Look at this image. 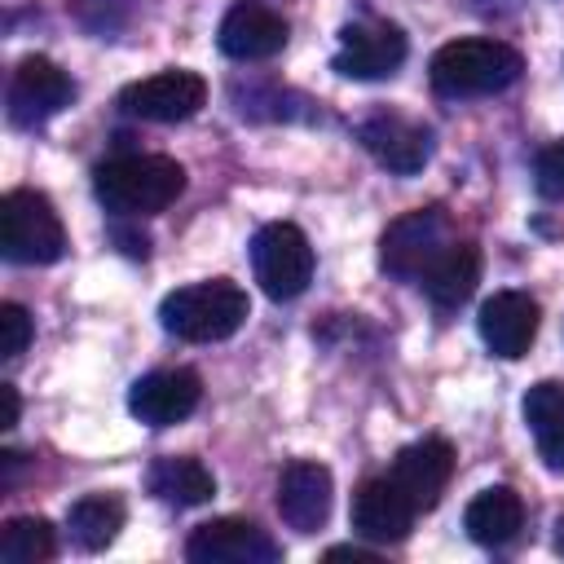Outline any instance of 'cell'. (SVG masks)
<instances>
[{
  "label": "cell",
  "mask_w": 564,
  "mask_h": 564,
  "mask_svg": "<svg viewBox=\"0 0 564 564\" xmlns=\"http://www.w3.org/2000/svg\"><path fill=\"white\" fill-rule=\"evenodd\" d=\"M357 141L370 150L375 163H383L397 176H414L432 154V132L423 123L405 119V115H392V110H379V115L361 119Z\"/></svg>",
  "instance_id": "14"
},
{
  "label": "cell",
  "mask_w": 564,
  "mask_h": 564,
  "mask_svg": "<svg viewBox=\"0 0 564 564\" xmlns=\"http://www.w3.org/2000/svg\"><path fill=\"white\" fill-rule=\"evenodd\" d=\"M53 524L44 516H13L0 533V560L4 564H40L53 555Z\"/></svg>",
  "instance_id": "23"
},
{
  "label": "cell",
  "mask_w": 564,
  "mask_h": 564,
  "mask_svg": "<svg viewBox=\"0 0 564 564\" xmlns=\"http://www.w3.org/2000/svg\"><path fill=\"white\" fill-rule=\"evenodd\" d=\"M0 397H4V423H0V427H13V423H18V414H22L18 388H13V383H0Z\"/></svg>",
  "instance_id": "26"
},
{
  "label": "cell",
  "mask_w": 564,
  "mask_h": 564,
  "mask_svg": "<svg viewBox=\"0 0 564 564\" xmlns=\"http://www.w3.org/2000/svg\"><path fill=\"white\" fill-rule=\"evenodd\" d=\"M251 273L269 300H295L313 282V247L300 225L269 220L251 238Z\"/></svg>",
  "instance_id": "5"
},
{
  "label": "cell",
  "mask_w": 564,
  "mask_h": 564,
  "mask_svg": "<svg viewBox=\"0 0 564 564\" xmlns=\"http://www.w3.org/2000/svg\"><path fill=\"white\" fill-rule=\"evenodd\" d=\"M476 282H480V256H476L471 242H458V238H454V242L432 260V269L419 278L423 295H427L441 313L458 308V304L476 291Z\"/></svg>",
  "instance_id": "18"
},
{
  "label": "cell",
  "mask_w": 564,
  "mask_h": 564,
  "mask_svg": "<svg viewBox=\"0 0 564 564\" xmlns=\"http://www.w3.org/2000/svg\"><path fill=\"white\" fill-rule=\"evenodd\" d=\"M123 498L115 494H84L66 511V533L79 551H106L123 529Z\"/></svg>",
  "instance_id": "22"
},
{
  "label": "cell",
  "mask_w": 564,
  "mask_h": 564,
  "mask_svg": "<svg viewBox=\"0 0 564 564\" xmlns=\"http://www.w3.org/2000/svg\"><path fill=\"white\" fill-rule=\"evenodd\" d=\"M524 57L489 35H467V40H449L432 53L427 79L441 97H485V93H502L520 79Z\"/></svg>",
  "instance_id": "2"
},
{
  "label": "cell",
  "mask_w": 564,
  "mask_h": 564,
  "mask_svg": "<svg viewBox=\"0 0 564 564\" xmlns=\"http://www.w3.org/2000/svg\"><path fill=\"white\" fill-rule=\"evenodd\" d=\"M75 84L70 75L53 62V57H22L9 75V119L18 128H35L44 119H53L62 106H70Z\"/></svg>",
  "instance_id": "10"
},
{
  "label": "cell",
  "mask_w": 564,
  "mask_h": 564,
  "mask_svg": "<svg viewBox=\"0 0 564 564\" xmlns=\"http://www.w3.org/2000/svg\"><path fill=\"white\" fill-rule=\"evenodd\" d=\"M145 485H150L154 498H163L172 507H203L216 494V476L198 458H189V454H163V458H154L150 471H145Z\"/></svg>",
  "instance_id": "21"
},
{
  "label": "cell",
  "mask_w": 564,
  "mask_h": 564,
  "mask_svg": "<svg viewBox=\"0 0 564 564\" xmlns=\"http://www.w3.org/2000/svg\"><path fill=\"white\" fill-rule=\"evenodd\" d=\"M207 106V79L194 70H159L119 93V110L145 123H181Z\"/></svg>",
  "instance_id": "8"
},
{
  "label": "cell",
  "mask_w": 564,
  "mask_h": 564,
  "mask_svg": "<svg viewBox=\"0 0 564 564\" xmlns=\"http://www.w3.org/2000/svg\"><path fill=\"white\" fill-rule=\"evenodd\" d=\"M330 494H335V480L322 463L313 458H295L282 467L278 476V516L286 529L295 533H317L330 516Z\"/></svg>",
  "instance_id": "15"
},
{
  "label": "cell",
  "mask_w": 564,
  "mask_h": 564,
  "mask_svg": "<svg viewBox=\"0 0 564 564\" xmlns=\"http://www.w3.org/2000/svg\"><path fill=\"white\" fill-rule=\"evenodd\" d=\"M31 335H35V326H31V313H26L22 304L4 300V304H0V357H4V361H13L18 352H26Z\"/></svg>",
  "instance_id": "24"
},
{
  "label": "cell",
  "mask_w": 564,
  "mask_h": 564,
  "mask_svg": "<svg viewBox=\"0 0 564 564\" xmlns=\"http://www.w3.org/2000/svg\"><path fill=\"white\" fill-rule=\"evenodd\" d=\"M251 304L247 291L229 278H212V282H189L163 295L159 304V322L167 335L185 339V344H216L229 339L242 322H247Z\"/></svg>",
  "instance_id": "3"
},
{
  "label": "cell",
  "mask_w": 564,
  "mask_h": 564,
  "mask_svg": "<svg viewBox=\"0 0 564 564\" xmlns=\"http://www.w3.org/2000/svg\"><path fill=\"white\" fill-rule=\"evenodd\" d=\"M0 251L13 264H53L66 256V229L53 203L35 189H9L0 198Z\"/></svg>",
  "instance_id": "4"
},
{
  "label": "cell",
  "mask_w": 564,
  "mask_h": 564,
  "mask_svg": "<svg viewBox=\"0 0 564 564\" xmlns=\"http://www.w3.org/2000/svg\"><path fill=\"white\" fill-rule=\"evenodd\" d=\"M520 524H524V502H520V494L507 489V485L480 489V494L467 502V511H463V529H467V538L480 542V546H502V542H511V538L520 533Z\"/></svg>",
  "instance_id": "19"
},
{
  "label": "cell",
  "mask_w": 564,
  "mask_h": 564,
  "mask_svg": "<svg viewBox=\"0 0 564 564\" xmlns=\"http://www.w3.org/2000/svg\"><path fill=\"white\" fill-rule=\"evenodd\" d=\"M555 551H564V516L555 520Z\"/></svg>",
  "instance_id": "28"
},
{
  "label": "cell",
  "mask_w": 564,
  "mask_h": 564,
  "mask_svg": "<svg viewBox=\"0 0 564 564\" xmlns=\"http://www.w3.org/2000/svg\"><path fill=\"white\" fill-rule=\"evenodd\" d=\"M185 555L194 564H278L282 560V546L256 520L216 516V520H207V524H198L189 533Z\"/></svg>",
  "instance_id": "9"
},
{
  "label": "cell",
  "mask_w": 564,
  "mask_h": 564,
  "mask_svg": "<svg viewBox=\"0 0 564 564\" xmlns=\"http://www.w3.org/2000/svg\"><path fill=\"white\" fill-rule=\"evenodd\" d=\"M185 189V167L167 154H115L93 167V194L115 216H154Z\"/></svg>",
  "instance_id": "1"
},
{
  "label": "cell",
  "mask_w": 564,
  "mask_h": 564,
  "mask_svg": "<svg viewBox=\"0 0 564 564\" xmlns=\"http://www.w3.org/2000/svg\"><path fill=\"white\" fill-rule=\"evenodd\" d=\"M410 44L405 31L388 18H357L339 31V48L330 57V66L344 79H388L401 62H405Z\"/></svg>",
  "instance_id": "7"
},
{
  "label": "cell",
  "mask_w": 564,
  "mask_h": 564,
  "mask_svg": "<svg viewBox=\"0 0 564 564\" xmlns=\"http://www.w3.org/2000/svg\"><path fill=\"white\" fill-rule=\"evenodd\" d=\"M524 423L533 432L538 458L551 471H564V383L560 379H542L524 392Z\"/></svg>",
  "instance_id": "20"
},
{
  "label": "cell",
  "mask_w": 564,
  "mask_h": 564,
  "mask_svg": "<svg viewBox=\"0 0 564 564\" xmlns=\"http://www.w3.org/2000/svg\"><path fill=\"white\" fill-rule=\"evenodd\" d=\"M326 560H352V564H375V555H370V551H357V546H330V551H326Z\"/></svg>",
  "instance_id": "27"
},
{
  "label": "cell",
  "mask_w": 564,
  "mask_h": 564,
  "mask_svg": "<svg viewBox=\"0 0 564 564\" xmlns=\"http://www.w3.org/2000/svg\"><path fill=\"white\" fill-rule=\"evenodd\" d=\"M538 322H542V308L529 291H494L485 304H480V317H476V330L485 339V348L502 361H516L533 348L538 339Z\"/></svg>",
  "instance_id": "11"
},
{
  "label": "cell",
  "mask_w": 564,
  "mask_h": 564,
  "mask_svg": "<svg viewBox=\"0 0 564 564\" xmlns=\"http://www.w3.org/2000/svg\"><path fill=\"white\" fill-rule=\"evenodd\" d=\"M216 44L234 62H264L286 48V18L260 0H238L225 9Z\"/></svg>",
  "instance_id": "13"
},
{
  "label": "cell",
  "mask_w": 564,
  "mask_h": 564,
  "mask_svg": "<svg viewBox=\"0 0 564 564\" xmlns=\"http://www.w3.org/2000/svg\"><path fill=\"white\" fill-rule=\"evenodd\" d=\"M198 397H203V379L189 366H172V370L141 375L128 388V410L150 427H172L198 410Z\"/></svg>",
  "instance_id": "12"
},
{
  "label": "cell",
  "mask_w": 564,
  "mask_h": 564,
  "mask_svg": "<svg viewBox=\"0 0 564 564\" xmlns=\"http://www.w3.org/2000/svg\"><path fill=\"white\" fill-rule=\"evenodd\" d=\"M388 476L397 480V489H401L419 511H432V507L441 502L449 476H454V445H449L445 436H423V441L405 445V449L392 458Z\"/></svg>",
  "instance_id": "16"
},
{
  "label": "cell",
  "mask_w": 564,
  "mask_h": 564,
  "mask_svg": "<svg viewBox=\"0 0 564 564\" xmlns=\"http://www.w3.org/2000/svg\"><path fill=\"white\" fill-rule=\"evenodd\" d=\"M419 507L397 489L392 476H370L352 494V529L366 542H401L414 529Z\"/></svg>",
  "instance_id": "17"
},
{
  "label": "cell",
  "mask_w": 564,
  "mask_h": 564,
  "mask_svg": "<svg viewBox=\"0 0 564 564\" xmlns=\"http://www.w3.org/2000/svg\"><path fill=\"white\" fill-rule=\"evenodd\" d=\"M533 185L542 198L551 203H564V141H551L538 150L533 159Z\"/></svg>",
  "instance_id": "25"
},
{
  "label": "cell",
  "mask_w": 564,
  "mask_h": 564,
  "mask_svg": "<svg viewBox=\"0 0 564 564\" xmlns=\"http://www.w3.org/2000/svg\"><path fill=\"white\" fill-rule=\"evenodd\" d=\"M449 242H454V234H449V216L441 207L405 212L379 238V269L401 282H419Z\"/></svg>",
  "instance_id": "6"
}]
</instances>
